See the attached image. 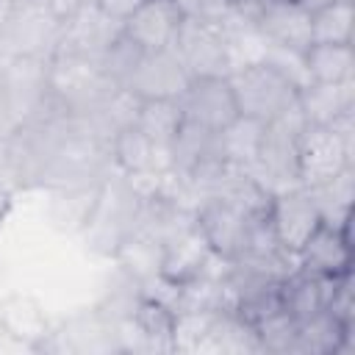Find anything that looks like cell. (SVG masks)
<instances>
[{"mask_svg":"<svg viewBox=\"0 0 355 355\" xmlns=\"http://www.w3.org/2000/svg\"><path fill=\"white\" fill-rule=\"evenodd\" d=\"M333 280L336 277H319V275H311L302 269L291 272L283 280V308L297 322H305V319L322 313L327 305V294H330Z\"/></svg>","mask_w":355,"mask_h":355,"instance_id":"25","label":"cell"},{"mask_svg":"<svg viewBox=\"0 0 355 355\" xmlns=\"http://www.w3.org/2000/svg\"><path fill=\"white\" fill-rule=\"evenodd\" d=\"M263 3H266V0H230V6H236V8H241V11H258Z\"/></svg>","mask_w":355,"mask_h":355,"instance_id":"39","label":"cell"},{"mask_svg":"<svg viewBox=\"0 0 355 355\" xmlns=\"http://www.w3.org/2000/svg\"><path fill=\"white\" fill-rule=\"evenodd\" d=\"M183 14L178 11L175 0H144L122 25L125 36L136 42L144 53L172 47Z\"/></svg>","mask_w":355,"mask_h":355,"instance_id":"18","label":"cell"},{"mask_svg":"<svg viewBox=\"0 0 355 355\" xmlns=\"http://www.w3.org/2000/svg\"><path fill=\"white\" fill-rule=\"evenodd\" d=\"M0 333L8 344L36 352L53 333V319L33 294L14 291L0 300Z\"/></svg>","mask_w":355,"mask_h":355,"instance_id":"16","label":"cell"},{"mask_svg":"<svg viewBox=\"0 0 355 355\" xmlns=\"http://www.w3.org/2000/svg\"><path fill=\"white\" fill-rule=\"evenodd\" d=\"M36 352H119V344L114 324L94 305L53 324V333Z\"/></svg>","mask_w":355,"mask_h":355,"instance_id":"12","label":"cell"},{"mask_svg":"<svg viewBox=\"0 0 355 355\" xmlns=\"http://www.w3.org/2000/svg\"><path fill=\"white\" fill-rule=\"evenodd\" d=\"M47 83L53 103L69 116H86L114 89H119L103 72L100 58L69 50H55L47 58Z\"/></svg>","mask_w":355,"mask_h":355,"instance_id":"2","label":"cell"},{"mask_svg":"<svg viewBox=\"0 0 355 355\" xmlns=\"http://www.w3.org/2000/svg\"><path fill=\"white\" fill-rule=\"evenodd\" d=\"M261 352L255 327L236 311H216L202 355H250Z\"/></svg>","mask_w":355,"mask_h":355,"instance_id":"24","label":"cell"},{"mask_svg":"<svg viewBox=\"0 0 355 355\" xmlns=\"http://www.w3.org/2000/svg\"><path fill=\"white\" fill-rule=\"evenodd\" d=\"M111 164L119 172H139V169H169V150L155 147L136 125L116 130L108 141Z\"/></svg>","mask_w":355,"mask_h":355,"instance_id":"21","label":"cell"},{"mask_svg":"<svg viewBox=\"0 0 355 355\" xmlns=\"http://www.w3.org/2000/svg\"><path fill=\"white\" fill-rule=\"evenodd\" d=\"M14 6H28V3H36V0H11Z\"/></svg>","mask_w":355,"mask_h":355,"instance_id":"40","label":"cell"},{"mask_svg":"<svg viewBox=\"0 0 355 355\" xmlns=\"http://www.w3.org/2000/svg\"><path fill=\"white\" fill-rule=\"evenodd\" d=\"M141 55H144V50H141L136 42H130V39L125 36V31H122V36L100 55V67H103V72L108 75V80H111L114 86L125 89L128 80L133 78V72H136Z\"/></svg>","mask_w":355,"mask_h":355,"instance_id":"33","label":"cell"},{"mask_svg":"<svg viewBox=\"0 0 355 355\" xmlns=\"http://www.w3.org/2000/svg\"><path fill=\"white\" fill-rule=\"evenodd\" d=\"M130 319L141 330L150 352H172V324H175V311L172 308L139 294Z\"/></svg>","mask_w":355,"mask_h":355,"instance_id":"30","label":"cell"},{"mask_svg":"<svg viewBox=\"0 0 355 355\" xmlns=\"http://www.w3.org/2000/svg\"><path fill=\"white\" fill-rule=\"evenodd\" d=\"M103 180V178H100ZM100 180L92 183H72V186H55L53 189V202H50V216L58 227L64 230H78L86 225L92 205L97 200Z\"/></svg>","mask_w":355,"mask_h":355,"instance_id":"27","label":"cell"},{"mask_svg":"<svg viewBox=\"0 0 355 355\" xmlns=\"http://www.w3.org/2000/svg\"><path fill=\"white\" fill-rule=\"evenodd\" d=\"M269 225H272V233H275L277 244L286 252L297 255L300 247L311 239V233L322 225V214H319L308 189L291 186V189H283V191L272 194Z\"/></svg>","mask_w":355,"mask_h":355,"instance_id":"10","label":"cell"},{"mask_svg":"<svg viewBox=\"0 0 355 355\" xmlns=\"http://www.w3.org/2000/svg\"><path fill=\"white\" fill-rule=\"evenodd\" d=\"M178 11L189 19H202V22H222L230 14V0H175Z\"/></svg>","mask_w":355,"mask_h":355,"instance_id":"34","label":"cell"},{"mask_svg":"<svg viewBox=\"0 0 355 355\" xmlns=\"http://www.w3.org/2000/svg\"><path fill=\"white\" fill-rule=\"evenodd\" d=\"M11 14H14V3H11V0H0V33L6 31Z\"/></svg>","mask_w":355,"mask_h":355,"instance_id":"38","label":"cell"},{"mask_svg":"<svg viewBox=\"0 0 355 355\" xmlns=\"http://www.w3.org/2000/svg\"><path fill=\"white\" fill-rule=\"evenodd\" d=\"M189 80L191 75L180 64L178 53L166 47V50L144 53L125 89L133 92L139 100H178L189 86Z\"/></svg>","mask_w":355,"mask_h":355,"instance_id":"14","label":"cell"},{"mask_svg":"<svg viewBox=\"0 0 355 355\" xmlns=\"http://www.w3.org/2000/svg\"><path fill=\"white\" fill-rule=\"evenodd\" d=\"M144 0H97V6L108 14V17H114L116 22H122L125 25V19L141 6Z\"/></svg>","mask_w":355,"mask_h":355,"instance_id":"35","label":"cell"},{"mask_svg":"<svg viewBox=\"0 0 355 355\" xmlns=\"http://www.w3.org/2000/svg\"><path fill=\"white\" fill-rule=\"evenodd\" d=\"M252 219L255 216L244 214L239 205H233L230 200H225L219 194L205 197L194 205V222H197L200 233L205 236L208 247L227 261H236L244 252Z\"/></svg>","mask_w":355,"mask_h":355,"instance_id":"9","label":"cell"},{"mask_svg":"<svg viewBox=\"0 0 355 355\" xmlns=\"http://www.w3.org/2000/svg\"><path fill=\"white\" fill-rule=\"evenodd\" d=\"M139 197L130 191V186L125 183V175L119 169H111L97 189V200L92 205V214L86 219V225L80 227L86 244L100 252L108 255L116 250V244L133 230L136 214H139Z\"/></svg>","mask_w":355,"mask_h":355,"instance_id":"3","label":"cell"},{"mask_svg":"<svg viewBox=\"0 0 355 355\" xmlns=\"http://www.w3.org/2000/svg\"><path fill=\"white\" fill-rule=\"evenodd\" d=\"M216 311H197V308H183L175 313L172 324V352L180 355H202L211 322Z\"/></svg>","mask_w":355,"mask_h":355,"instance_id":"31","label":"cell"},{"mask_svg":"<svg viewBox=\"0 0 355 355\" xmlns=\"http://www.w3.org/2000/svg\"><path fill=\"white\" fill-rule=\"evenodd\" d=\"M64 19L44 3L14 6V14L0 33V58L11 55H42L50 58L58 50Z\"/></svg>","mask_w":355,"mask_h":355,"instance_id":"6","label":"cell"},{"mask_svg":"<svg viewBox=\"0 0 355 355\" xmlns=\"http://www.w3.org/2000/svg\"><path fill=\"white\" fill-rule=\"evenodd\" d=\"M161 258H164V244L141 230H130L111 252V261L119 266V275L130 277L133 283H141V280L158 275Z\"/></svg>","mask_w":355,"mask_h":355,"instance_id":"23","label":"cell"},{"mask_svg":"<svg viewBox=\"0 0 355 355\" xmlns=\"http://www.w3.org/2000/svg\"><path fill=\"white\" fill-rule=\"evenodd\" d=\"M252 22L258 33L286 50L305 53L311 47V8L291 3V0H266L255 14Z\"/></svg>","mask_w":355,"mask_h":355,"instance_id":"17","label":"cell"},{"mask_svg":"<svg viewBox=\"0 0 355 355\" xmlns=\"http://www.w3.org/2000/svg\"><path fill=\"white\" fill-rule=\"evenodd\" d=\"M172 50L191 78H227L230 72L225 33L216 22L183 17Z\"/></svg>","mask_w":355,"mask_h":355,"instance_id":"8","label":"cell"},{"mask_svg":"<svg viewBox=\"0 0 355 355\" xmlns=\"http://www.w3.org/2000/svg\"><path fill=\"white\" fill-rule=\"evenodd\" d=\"M11 208H14V191L6 189V186H0V225L8 219Z\"/></svg>","mask_w":355,"mask_h":355,"instance_id":"36","label":"cell"},{"mask_svg":"<svg viewBox=\"0 0 355 355\" xmlns=\"http://www.w3.org/2000/svg\"><path fill=\"white\" fill-rule=\"evenodd\" d=\"M297 263L302 272L319 275V277H344L352 275V239L349 227L327 225L322 222L311 239L300 247Z\"/></svg>","mask_w":355,"mask_h":355,"instance_id":"15","label":"cell"},{"mask_svg":"<svg viewBox=\"0 0 355 355\" xmlns=\"http://www.w3.org/2000/svg\"><path fill=\"white\" fill-rule=\"evenodd\" d=\"M355 150L327 125H305L297 144V180L302 189L330 183L347 166H352Z\"/></svg>","mask_w":355,"mask_h":355,"instance_id":"7","label":"cell"},{"mask_svg":"<svg viewBox=\"0 0 355 355\" xmlns=\"http://www.w3.org/2000/svg\"><path fill=\"white\" fill-rule=\"evenodd\" d=\"M263 128H266V122L239 114L233 122H227L222 130H216V153H219V158L225 164H230V166L252 169V164L258 158V150H261Z\"/></svg>","mask_w":355,"mask_h":355,"instance_id":"22","label":"cell"},{"mask_svg":"<svg viewBox=\"0 0 355 355\" xmlns=\"http://www.w3.org/2000/svg\"><path fill=\"white\" fill-rule=\"evenodd\" d=\"M178 105L183 111V119L214 133L239 116L227 78H191L178 97Z\"/></svg>","mask_w":355,"mask_h":355,"instance_id":"13","label":"cell"},{"mask_svg":"<svg viewBox=\"0 0 355 355\" xmlns=\"http://www.w3.org/2000/svg\"><path fill=\"white\" fill-rule=\"evenodd\" d=\"M227 83L241 116L269 122L297 103V86L272 64L255 61L227 72Z\"/></svg>","mask_w":355,"mask_h":355,"instance_id":"5","label":"cell"},{"mask_svg":"<svg viewBox=\"0 0 355 355\" xmlns=\"http://www.w3.org/2000/svg\"><path fill=\"white\" fill-rule=\"evenodd\" d=\"M302 130H305V119H302L297 103L291 108H286L280 116L269 119L263 128L258 158H255L252 169H247V172H252L272 194L291 189V186H300V180H297V144H300Z\"/></svg>","mask_w":355,"mask_h":355,"instance_id":"4","label":"cell"},{"mask_svg":"<svg viewBox=\"0 0 355 355\" xmlns=\"http://www.w3.org/2000/svg\"><path fill=\"white\" fill-rule=\"evenodd\" d=\"M44 3H47V6H50V8L64 19V17H67L78 3H83V0H44Z\"/></svg>","mask_w":355,"mask_h":355,"instance_id":"37","label":"cell"},{"mask_svg":"<svg viewBox=\"0 0 355 355\" xmlns=\"http://www.w3.org/2000/svg\"><path fill=\"white\" fill-rule=\"evenodd\" d=\"M55 108L47 83V58L11 55L0 64V141Z\"/></svg>","mask_w":355,"mask_h":355,"instance_id":"1","label":"cell"},{"mask_svg":"<svg viewBox=\"0 0 355 355\" xmlns=\"http://www.w3.org/2000/svg\"><path fill=\"white\" fill-rule=\"evenodd\" d=\"M305 69L313 83L355 80V50L352 44H311L305 50Z\"/></svg>","mask_w":355,"mask_h":355,"instance_id":"26","label":"cell"},{"mask_svg":"<svg viewBox=\"0 0 355 355\" xmlns=\"http://www.w3.org/2000/svg\"><path fill=\"white\" fill-rule=\"evenodd\" d=\"M352 0H327L311 8V44H352Z\"/></svg>","mask_w":355,"mask_h":355,"instance_id":"28","label":"cell"},{"mask_svg":"<svg viewBox=\"0 0 355 355\" xmlns=\"http://www.w3.org/2000/svg\"><path fill=\"white\" fill-rule=\"evenodd\" d=\"M297 105L305 125H330L341 114L355 111V80L347 83H308L297 92Z\"/></svg>","mask_w":355,"mask_h":355,"instance_id":"19","label":"cell"},{"mask_svg":"<svg viewBox=\"0 0 355 355\" xmlns=\"http://www.w3.org/2000/svg\"><path fill=\"white\" fill-rule=\"evenodd\" d=\"M352 349V324H341L327 311L297 322L294 355H344Z\"/></svg>","mask_w":355,"mask_h":355,"instance_id":"20","label":"cell"},{"mask_svg":"<svg viewBox=\"0 0 355 355\" xmlns=\"http://www.w3.org/2000/svg\"><path fill=\"white\" fill-rule=\"evenodd\" d=\"M255 336L261 344V352H277V355H294L297 344V319L283 308L269 313L266 319L255 322Z\"/></svg>","mask_w":355,"mask_h":355,"instance_id":"32","label":"cell"},{"mask_svg":"<svg viewBox=\"0 0 355 355\" xmlns=\"http://www.w3.org/2000/svg\"><path fill=\"white\" fill-rule=\"evenodd\" d=\"M119 36H122V22L108 17L97 6V0H83L64 17L58 50L100 58Z\"/></svg>","mask_w":355,"mask_h":355,"instance_id":"11","label":"cell"},{"mask_svg":"<svg viewBox=\"0 0 355 355\" xmlns=\"http://www.w3.org/2000/svg\"><path fill=\"white\" fill-rule=\"evenodd\" d=\"M133 125H136L155 147L169 150L172 139L178 136V130H180V125H183V111H180L178 100H141Z\"/></svg>","mask_w":355,"mask_h":355,"instance_id":"29","label":"cell"}]
</instances>
